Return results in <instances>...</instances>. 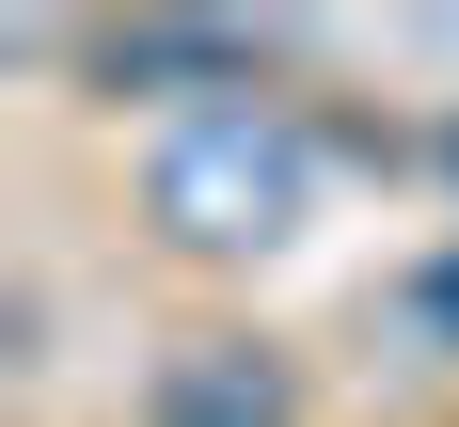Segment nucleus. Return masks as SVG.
I'll list each match as a JSON object with an SVG mask.
<instances>
[{
	"label": "nucleus",
	"instance_id": "1",
	"mask_svg": "<svg viewBox=\"0 0 459 427\" xmlns=\"http://www.w3.org/2000/svg\"><path fill=\"white\" fill-rule=\"evenodd\" d=\"M301 206H317V142L285 127L270 95H238V111H175L159 158H143V222L175 237V253H270Z\"/></svg>",
	"mask_w": 459,
	"mask_h": 427
},
{
	"label": "nucleus",
	"instance_id": "2",
	"mask_svg": "<svg viewBox=\"0 0 459 427\" xmlns=\"http://www.w3.org/2000/svg\"><path fill=\"white\" fill-rule=\"evenodd\" d=\"M111 80H143V95H206V111H238V95H254V47H238L222 16H127V32H111Z\"/></svg>",
	"mask_w": 459,
	"mask_h": 427
},
{
	"label": "nucleus",
	"instance_id": "3",
	"mask_svg": "<svg viewBox=\"0 0 459 427\" xmlns=\"http://www.w3.org/2000/svg\"><path fill=\"white\" fill-rule=\"evenodd\" d=\"M412 317H428V332L459 348V269H428V285H412Z\"/></svg>",
	"mask_w": 459,
	"mask_h": 427
},
{
	"label": "nucleus",
	"instance_id": "4",
	"mask_svg": "<svg viewBox=\"0 0 459 427\" xmlns=\"http://www.w3.org/2000/svg\"><path fill=\"white\" fill-rule=\"evenodd\" d=\"M444 175H459V127H444Z\"/></svg>",
	"mask_w": 459,
	"mask_h": 427
}]
</instances>
